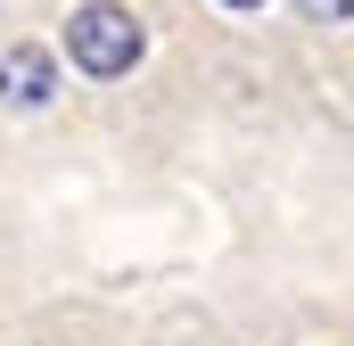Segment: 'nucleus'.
I'll list each match as a JSON object with an SVG mask.
<instances>
[{"instance_id": "obj_2", "label": "nucleus", "mask_w": 354, "mask_h": 346, "mask_svg": "<svg viewBox=\"0 0 354 346\" xmlns=\"http://www.w3.org/2000/svg\"><path fill=\"white\" fill-rule=\"evenodd\" d=\"M50 91H58L50 50H33V42H25V50H8V58H0V99H8V107H41Z\"/></svg>"}, {"instance_id": "obj_1", "label": "nucleus", "mask_w": 354, "mask_h": 346, "mask_svg": "<svg viewBox=\"0 0 354 346\" xmlns=\"http://www.w3.org/2000/svg\"><path fill=\"white\" fill-rule=\"evenodd\" d=\"M66 58L99 75V83H115V75H132L140 66V25H132V8H115V0H83L75 17H66Z\"/></svg>"}, {"instance_id": "obj_4", "label": "nucleus", "mask_w": 354, "mask_h": 346, "mask_svg": "<svg viewBox=\"0 0 354 346\" xmlns=\"http://www.w3.org/2000/svg\"><path fill=\"white\" fill-rule=\"evenodd\" d=\"M223 8H264V0H223Z\"/></svg>"}, {"instance_id": "obj_3", "label": "nucleus", "mask_w": 354, "mask_h": 346, "mask_svg": "<svg viewBox=\"0 0 354 346\" xmlns=\"http://www.w3.org/2000/svg\"><path fill=\"white\" fill-rule=\"evenodd\" d=\"M297 8H305V17H346L354 0H297Z\"/></svg>"}]
</instances>
